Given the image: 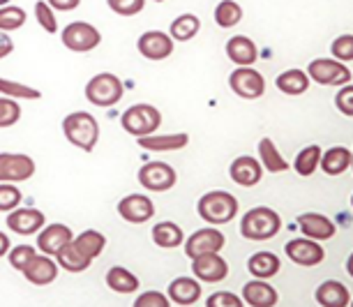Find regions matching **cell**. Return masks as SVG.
<instances>
[{"label": "cell", "instance_id": "obj_45", "mask_svg": "<svg viewBox=\"0 0 353 307\" xmlns=\"http://www.w3.org/2000/svg\"><path fill=\"white\" fill-rule=\"evenodd\" d=\"M205 305L208 307H243L245 303H243V298H238L236 293H231V291H217L205 300Z\"/></svg>", "mask_w": 353, "mask_h": 307}, {"label": "cell", "instance_id": "obj_38", "mask_svg": "<svg viewBox=\"0 0 353 307\" xmlns=\"http://www.w3.org/2000/svg\"><path fill=\"white\" fill-rule=\"evenodd\" d=\"M26 19V10L17 8V5H5V8H0V30L3 32H14L19 28H23Z\"/></svg>", "mask_w": 353, "mask_h": 307}, {"label": "cell", "instance_id": "obj_36", "mask_svg": "<svg viewBox=\"0 0 353 307\" xmlns=\"http://www.w3.org/2000/svg\"><path fill=\"white\" fill-rule=\"evenodd\" d=\"M319 159H321V148L319 146H307L296 155V162H293V169H296L298 176H312L319 169Z\"/></svg>", "mask_w": 353, "mask_h": 307}, {"label": "cell", "instance_id": "obj_47", "mask_svg": "<svg viewBox=\"0 0 353 307\" xmlns=\"http://www.w3.org/2000/svg\"><path fill=\"white\" fill-rule=\"evenodd\" d=\"M335 104H337V109L344 113V116H349V118L353 116V88L349 83H346L344 88L337 92Z\"/></svg>", "mask_w": 353, "mask_h": 307}, {"label": "cell", "instance_id": "obj_3", "mask_svg": "<svg viewBox=\"0 0 353 307\" xmlns=\"http://www.w3.org/2000/svg\"><path fill=\"white\" fill-rule=\"evenodd\" d=\"M196 210L199 217L203 222H208L210 226L226 224L238 215V199L224 190H212L199 199Z\"/></svg>", "mask_w": 353, "mask_h": 307}, {"label": "cell", "instance_id": "obj_44", "mask_svg": "<svg viewBox=\"0 0 353 307\" xmlns=\"http://www.w3.org/2000/svg\"><path fill=\"white\" fill-rule=\"evenodd\" d=\"M109 10L118 17H137L145 8V0H106Z\"/></svg>", "mask_w": 353, "mask_h": 307}, {"label": "cell", "instance_id": "obj_51", "mask_svg": "<svg viewBox=\"0 0 353 307\" xmlns=\"http://www.w3.org/2000/svg\"><path fill=\"white\" fill-rule=\"evenodd\" d=\"M12 0H0V8H5V5H10Z\"/></svg>", "mask_w": 353, "mask_h": 307}, {"label": "cell", "instance_id": "obj_24", "mask_svg": "<svg viewBox=\"0 0 353 307\" xmlns=\"http://www.w3.org/2000/svg\"><path fill=\"white\" fill-rule=\"evenodd\" d=\"M316 303L323 307H346L351 303V293L349 289L337 282V279H325L316 286Z\"/></svg>", "mask_w": 353, "mask_h": 307}, {"label": "cell", "instance_id": "obj_15", "mask_svg": "<svg viewBox=\"0 0 353 307\" xmlns=\"http://www.w3.org/2000/svg\"><path fill=\"white\" fill-rule=\"evenodd\" d=\"M118 215L130 224H143L155 217V204L145 195H128L118 204Z\"/></svg>", "mask_w": 353, "mask_h": 307}, {"label": "cell", "instance_id": "obj_35", "mask_svg": "<svg viewBox=\"0 0 353 307\" xmlns=\"http://www.w3.org/2000/svg\"><path fill=\"white\" fill-rule=\"evenodd\" d=\"M243 21V8L236 0H222L215 8V23L219 28H233Z\"/></svg>", "mask_w": 353, "mask_h": 307}, {"label": "cell", "instance_id": "obj_25", "mask_svg": "<svg viewBox=\"0 0 353 307\" xmlns=\"http://www.w3.org/2000/svg\"><path fill=\"white\" fill-rule=\"evenodd\" d=\"M166 296L176 305H194L196 300L201 298V284H199L194 277H176L169 284Z\"/></svg>", "mask_w": 353, "mask_h": 307}, {"label": "cell", "instance_id": "obj_12", "mask_svg": "<svg viewBox=\"0 0 353 307\" xmlns=\"http://www.w3.org/2000/svg\"><path fill=\"white\" fill-rule=\"evenodd\" d=\"M185 255L190 259L201 257V255H210V252H219L224 248V233L215 229V226H208V229H199L192 233L190 238L183 240Z\"/></svg>", "mask_w": 353, "mask_h": 307}, {"label": "cell", "instance_id": "obj_5", "mask_svg": "<svg viewBox=\"0 0 353 307\" xmlns=\"http://www.w3.org/2000/svg\"><path fill=\"white\" fill-rule=\"evenodd\" d=\"M123 83L121 79L111 72H102V75H95L85 83V99L90 104L99 106V109H109V106H116L123 99Z\"/></svg>", "mask_w": 353, "mask_h": 307}, {"label": "cell", "instance_id": "obj_32", "mask_svg": "<svg viewBox=\"0 0 353 307\" xmlns=\"http://www.w3.org/2000/svg\"><path fill=\"white\" fill-rule=\"evenodd\" d=\"M106 286L113 293H137L139 289V277L132 270L123 268V266H113L106 273Z\"/></svg>", "mask_w": 353, "mask_h": 307}, {"label": "cell", "instance_id": "obj_20", "mask_svg": "<svg viewBox=\"0 0 353 307\" xmlns=\"http://www.w3.org/2000/svg\"><path fill=\"white\" fill-rule=\"evenodd\" d=\"M296 222L301 226L303 236L312 240H330L337 231L335 222L330 217L321 215V212H303V215H298Z\"/></svg>", "mask_w": 353, "mask_h": 307}, {"label": "cell", "instance_id": "obj_2", "mask_svg": "<svg viewBox=\"0 0 353 307\" xmlns=\"http://www.w3.org/2000/svg\"><path fill=\"white\" fill-rule=\"evenodd\" d=\"M279 229H282V217L265 206H256V208L248 210L241 219V236L254 240V243L275 238Z\"/></svg>", "mask_w": 353, "mask_h": 307}, {"label": "cell", "instance_id": "obj_50", "mask_svg": "<svg viewBox=\"0 0 353 307\" xmlns=\"http://www.w3.org/2000/svg\"><path fill=\"white\" fill-rule=\"evenodd\" d=\"M10 248H12V245H10V238H8V233H5V231H0V259H3L5 255H8V252H10Z\"/></svg>", "mask_w": 353, "mask_h": 307}, {"label": "cell", "instance_id": "obj_23", "mask_svg": "<svg viewBox=\"0 0 353 307\" xmlns=\"http://www.w3.org/2000/svg\"><path fill=\"white\" fill-rule=\"evenodd\" d=\"M190 137L185 132H173V135H148L139 139V146L150 152H166V150H183L188 148Z\"/></svg>", "mask_w": 353, "mask_h": 307}, {"label": "cell", "instance_id": "obj_49", "mask_svg": "<svg viewBox=\"0 0 353 307\" xmlns=\"http://www.w3.org/2000/svg\"><path fill=\"white\" fill-rule=\"evenodd\" d=\"M12 51H14V39L10 37V32L0 30V60L8 58Z\"/></svg>", "mask_w": 353, "mask_h": 307}, {"label": "cell", "instance_id": "obj_6", "mask_svg": "<svg viewBox=\"0 0 353 307\" xmlns=\"http://www.w3.org/2000/svg\"><path fill=\"white\" fill-rule=\"evenodd\" d=\"M61 42L65 49H70L74 53H88L99 46V42H102V32L88 21H72L63 28Z\"/></svg>", "mask_w": 353, "mask_h": 307}, {"label": "cell", "instance_id": "obj_26", "mask_svg": "<svg viewBox=\"0 0 353 307\" xmlns=\"http://www.w3.org/2000/svg\"><path fill=\"white\" fill-rule=\"evenodd\" d=\"M351 150L344 148V146H332L325 152H321V159H319V166H321L323 173L328 176H342V173L351 166Z\"/></svg>", "mask_w": 353, "mask_h": 307}, {"label": "cell", "instance_id": "obj_39", "mask_svg": "<svg viewBox=\"0 0 353 307\" xmlns=\"http://www.w3.org/2000/svg\"><path fill=\"white\" fill-rule=\"evenodd\" d=\"M19 118H21V106L17 99L0 95V128H12L19 123Z\"/></svg>", "mask_w": 353, "mask_h": 307}, {"label": "cell", "instance_id": "obj_27", "mask_svg": "<svg viewBox=\"0 0 353 307\" xmlns=\"http://www.w3.org/2000/svg\"><path fill=\"white\" fill-rule=\"evenodd\" d=\"M279 261L277 255H272V252H254L250 259H248V270L252 277L256 279H268V277H275L279 273Z\"/></svg>", "mask_w": 353, "mask_h": 307}, {"label": "cell", "instance_id": "obj_22", "mask_svg": "<svg viewBox=\"0 0 353 307\" xmlns=\"http://www.w3.org/2000/svg\"><path fill=\"white\" fill-rule=\"evenodd\" d=\"M226 56L238 68H252L259 60V49L248 35H236L226 42Z\"/></svg>", "mask_w": 353, "mask_h": 307}, {"label": "cell", "instance_id": "obj_29", "mask_svg": "<svg viewBox=\"0 0 353 307\" xmlns=\"http://www.w3.org/2000/svg\"><path fill=\"white\" fill-rule=\"evenodd\" d=\"M259 162H261L263 169L270 171V173H284L286 169H289L284 155L279 152V148L270 137H263L261 141H259Z\"/></svg>", "mask_w": 353, "mask_h": 307}, {"label": "cell", "instance_id": "obj_19", "mask_svg": "<svg viewBox=\"0 0 353 307\" xmlns=\"http://www.w3.org/2000/svg\"><path fill=\"white\" fill-rule=\"evenodd\" d=\"M23 277L35 286H46L51 282H56L58 277V264L49 259V255H35L26 264V268L21 270Z\"/></svg>", "mask_w": 353, "mask_h": 307}, {"label": "cell", "instance_id": "obj_1", "mask_svg": "<svg viewBox=\"0 0 353 307\" xmlns=\"http://www.w3.org/2000/svg\"><path fill=\"white\" fill-rule=\"evenodd\" d=\"M63 135L74 148L90 152L99 141V123L88 111H72L63 118Z\"/></svg>", "mask_w": 353, "mask_h": 307}, {"label": "cell", "instance_id": "obj_34", "mask_svg": "<svg viewBox=\"0 0 353 307\" xmlns=\"http://www.w3.org/2000/svg\"><path fill=\"white\" fill-rule=\"evenodd\" d=\"M56 264H58V268H63L68 273H83V270L90 268L92 261H90V259L81 257L74 250V245L68 243L61 252H56Z\"/></svg>", "mask_w": 353, "mask_h": 307}, {"label": "cell", "instance_id": "obj_14", "mask_svg": "<svg viewBox=\"0 0 353 307\" xmlns=\"http://www.w3.org/2000/svg\"><path fill=\"white\" fill-rule=\"evenodd\" d=\"M192 273H194V277H199L201 282L217 284L229 275V264L219 257V252H210V255H201V257L192 259Z\"/></svg>", "mask_w": 353, "mask_h": 307}, {"label": "cell", "instance_id": "obj_31", "mask_svg": "<svg viewBox=\"0 0 353 307\" xmlns=\"http://www.w3.org/2000/svg\"><path fill=\"white\" fill-rule=\"evenodd\" d=\"M275 86L284 95H303L310 88V77L305 70H286L282 75H277Z\"/></svg>", "mask_w": 353, "mask_h": 307}, {"label": "cell", "instance_id": "obj_48", "mask_svg": "<svg viewBox=\"0 0 353 307\" xmlns=\"http://www.w3.org/2000/svg\"><path fill=\"white\" fill-rule=\"evenodd\" d=\"M51 5V10H58V12H72L81 5V0H46Z\"/></svg>", "mask_w": 353, "mask_h": 307}, {"label": "cell", "instance_id": "obj_16", "mask_svg": "<svg viewBox=\"0 0 353 307\" xmlns=\"http://www.w3.org/2000/svg\"><path fill=\"white\" fill-rule=\"evenodd\" d=\"M137 49L148 60H164L173 53V39L169 32L162 30H145L137 42Z\"/></svg>", "mask_w": 353, "mask_h": 307}, {"label": "cell", "instance_id": "obj_9", "mask_svg": "<svg viewBox=\"0 0 353 307\" xmlns=\"http://www.w3.org/2000/svg\"><path fill=\"white\" fill-rule=\"evenodd\" d=\"M229 88L241 99H259L265 92V79L254 68H236L229 75Z\"/></svg>", "mask_w": 353, "mask_h": 307}, {"label": "cell", "instance_id": "obj_28", "mask_svg": "<svg viewBox=\"0 0 353 307\" xmlns=\"http://www.w3.org/2000/svg\"><path fill=\"white\" fill-rule=\"evenodd\" d=\"M72 245H74V250L79 252V255L92 261V259H97L104 252L106 238H104V233H99L95 229H88V231H83V233H79V236L72 238Z\"/></svg>", "mask_w": 353, "mask_h": 307}, {"label": "cell", "instance_id": "obj_18", "mask_svg": "<svg viewBox=\"0 0 353 307\" xmlns=\"http://www.w3.org/2000/svg\"><path fill=\"white\" fill-rule=\"evenodd\" d=\"M229 176L236 185L241 188H254L263 176V166L256 157L252 155H241L236 157L229 166Z\"/></svg>", "mask_w": 353, "mask_h": 307}, {"label": "cell", "instance_id": "obj_30", "mask_svg": "<svg viewBox=\"0 0 353 307\" xmlns=\"http://www.w3.org/2000/svg\"><path fill=\"white\" fill-rule=\"evenodd\" d=\"M185 240L183 229L176 222H157L155 229H152V243L162 250H173V248H181Z\"/></svg>", "mask_w": 353, "mask_h": 307}, {"label": "cell", "instance_id": "obj_43", "mask_svg": "<svg viewBox=\"0 0 353 307\" xmlns=\"http://www.w3.org/2000/svg\"><path fill=\"white\" fill-rule=\"evenodd\" d=\"M330 53H332V58L339 60V63H351L353 60V35L351 32L339 35L335 42L330 44Z\"/></svg>", "mask_w": 353, "mask_h": 307}, {"label": "cell", "instance_id": "obj_21", "mask_svg": "<svg viewBox=\"0 0 353 307\" xmlns=\"http://www.w3.org/2000/svg\"><path fill=\"white\" fill-rule=\"evenodd\" d=\"M277 291L275 286L268 284V279H250L243 286V303H248L250 307H272L277 305Z\"/></svg>", "mask_w": 353, "mask_h": 307}, {"label": "cell", "instance_id": "obj_33", "mask_svg": "<svg viewBox=\"0 0 353 307\" xmlns=\"http://www.w3.org/2000/svg\"><path fill=\"white\" fill-rule=\"evenodd\" d=\"M199 30H201V19L188 12V14H181L178 19H173L169 35L173 42H190L192 37L199 35Z\"/></svg>", "mask_w": 353, "mask_h": 307}, {"label": "cell", "instance_id": "obj_8", "mask_svg": "<svg viewBox=\"0 0 353 307\" xmlns=\"http://www.w3.org/2000/svg\"><path fill=\"white\" fill-rule=\"evenodd\" d=\"M35 173V159L23 152H0V183H26Z\"/></svg>", "mask_w": 353, "mask_h": 307}, {"label": "cell", "instance_id": "obj_41", "mask_svg": "<svg viewBox=\"0 0 353 307\" xmlns=\"http://www.w3.org/2000/svg\"><path fill=\"white\" fill-rule=\"evenodd\" d=\"M35 19L39 23V28H42L44 32H58V19L56 14H53L51 5L46 3V0H37L35 3Z\"/></svg>", "mask_w": 353, "mask_h": 307}, {"label": "cell", "instance_id": "obj_10", "mask_svg": "<svg viewBox=\"0 0 353 307\" xmlns=\"http://www.w3.org/2000/svg\"><path fill=\"white\" fill-rule=\"evenodd\" d=\"M139 183L148 192H169L178 183V173L166 162H148L139 169Z\"/></svg>", "mask_w": 353, "mask_h": 307}, {"label": "cell", "instance_id": "obj_7", "mask_svg": "<svg viewBox=\"0 0 353 307\" xmlns=\"http://www.w3.org/2000/svg\"><path fill=\"white\" fill-rule=\"evenodd\" d=\"M305 72H307L310 81H316L321 86H346V83H351V70L335 58L312 60Z\"/></svg>", "mask_w": 353, "mask_h": 307}, {"label": "cell", "instance_id": "obj_37", "mask_svg": "<svg viewBox=\"0 0 353 307\" xmlns=\"http://www.w3.org/2000/svg\"><path fill=\"white\" fill-rule=\"evenodd\" d=\"M0 95L3 97H12V99H39L42 92L37 88H30L26 83L12 81V79H3L0 77Z\"/></svg>", "mask_w": 353, "mask_h": 307}, {"label": "cell", "instance_id": "obj_13", "mask_svg": "<svg viewBox=\"0 0 353 307\" xmlns=\"http://www.w3.org/2000/svg\"><path fill=\"white\" fill-rule=\"evenodd\" d=\"M74 233H72L70 226H65L61 222H53V224H44L42 229L37 231V250L42 255L56 257V252H61L65 245L72 243Z\"/></svg>", "mask_w": 353, "mask_h": 307}, {"label": "cell", "instance_id": "obj_11", "mask_svg": "<svg viewBox=\"0 0 353 307\" xmlns=\"http://www.w3.org/2000/svg\"><path fill=\"white\" fill-rule=\"evenodd\" d=\"M286 257L291 259L296 266H303V268H312V266H319L325 259V250L321 248L319 240H312V238H296V240H289L286 243Z\"/></svg>", "mask_w": 353, "mask_h": 307}, {"label": "cell", "instance_id": "obj_42", "mask_svg": "<svg viewBox=\"0 0 353 307\" xmlns=\"http://www.w3.org/2000/svg\"><path fill=\"white\" fill-rule=\"evenodd\" d=\"M35 255H37V250L32 248V245H17V248H10V252L5 257H8V261L14 270H23L26 264Z\"/></svg>", "mask_w": 353, "mask_h": 307}, {"label": "cell", "instance_id": "obj_4", "mask_svg": "<svg viewBox=\"0 0 353 307\" xmlns=\"http://www.w3.org/2000/svg\"><path fill=\"white\" fill-rule=\"evenodd\" d=\"M121 125L130 137L141 139V137L155 135L159 130V125H162V113L152 104H132L121 116Z\"/></svg>", "mask_w": 353, "mask_h": 307}, {"label": "cell", "instance_id": "obj_46", "mask_svg": "<svg viewBox=\"0 0 353 307\" xmlns=\"http://www.w3.org/2000/svg\"><path fill=\"white\" fill-rule=\"evenodd\" d=\"M171 300L162 291H145L134 300V307H169Z\"/></svg>", "mask_w": 353, "mask_h": 307}, {"label": "cell", "instance_id": "obj_40", "mask_svg": "<svg viewBox=\"0 0 353 307\" xmlns=\"http://www.w3.org/2000/svg\"><path fill=\"white\" fill-rule=\"evenodd\" d=\"M23 201V195L17 185L12 183H0V212H10L19 208Z\"/></svg>", "mask_w": 353, "mask_h": 307}, {"label": "cell", "instance_id": "obj_17", "mask_svg": "<svg viewBox=\"0 0 353 307\" xmlns=\"http://www.w3.org/2000/svg\"><path fill=\"white\" fill-rule=\"evenodd\" d=\"M46 224V217L37 208H14L8 212V229L19 233V236H32Z\"/></svg>", "mask_w": 353, "mask_h": 307}, {"label": "cell", "instance_id": "obj_52", "mask_svg": "<svg viewBox=\"0 0 353 307\" xmlns=\"http://www.w3.org/2000/svg\"><path fill=\"white\" fill-rule=\"evenodd\" d=\"M155 3H164V0H155Z\"/></svg>", "mask_w": 353, "mask_h": 307}]
</instances>
